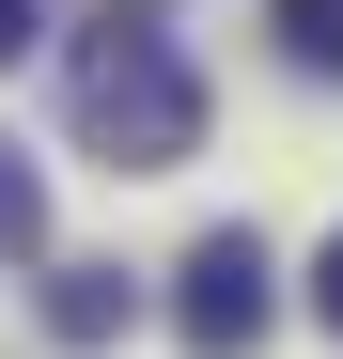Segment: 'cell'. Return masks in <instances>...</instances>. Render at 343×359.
I'll return each mask as SVG.
<instances>
[{
  "label": "cell",
  "mask_w": 343,
  "mask_h": 359,
  "mask_svg": "<svg viewBox=\"0 0 343 359\" xmlns=\"http://www.w3.org/2000/svg\"><path fill=\"white\" fill-rule=\"evenodd\" d=\"M63 109H78V141H94L109 172H172V156H203V79H188V47H172L156 0L78 16V47H63Z\"/></svg>",
  "instance_id": "cell-1"
},
{
  "label": "cell",
  "mask_w": 343,
  "mask_h": 359,
  "mask_svg": "<svg viewBox=\"0 0 343 359\" xmlns=\"http://www.w3.org/2000/svg\"><path fill=\"white\" fill-rule=\"evenodd\" d=\"M265 328H281V250L250 219H218L203 250L172 266V344H188V359H250Z\"/></svg>",
  "instance_id": "cell-2"
},
{
  "label": "cell",
  "mask_w": 343,
  "mask_h": 359,
  "mask_svg": "<svg viewBox=\"0 0 343 359\" xmlns=\"http://www.w3.org/2000/svg\"><path fill=\"white\" fill-rule=\"evenodd\" d=\"M47 328H63V344H109V328H125V266H47Z\"/></svg>",
  "instance_id": "cell-3"
},
{
  "label": "cell",
  "mask_w": 343,
  "mask_h": 359,
  "mask_svg": "<svg viewBox=\"0 0 343 359\" xmlns=\"http://www.w3.org/2000/svg\"><path fill=\"white\" fill-rule=\"evenodd\" d=\"M0 250H47V188L16 172V141H0Z\"/></svg>",
  "instance_id": "cell-4"
},
{
  "label": "cell",
  "mask_w": 343,
  "mask_h": 359,
  "mask_svg": "<svg viewBox=\"0 0 343 359\" xmlns=\"http://www.w3.org/2000/svg\"><path fill=\"white\" fill-rule=\"evenodd\" d=\"M281 47L297 63H343V0H281Z\"/></svg>",
  "instance_id": "cell-5"
},
{
  "label": "cell",
  "mask_w": 343,
  "mask_h": 359,
  "mask_svg": "<svg viewBox=\"0 0 343 359\" xmlns=\"http://www.w3.org/2000/svg\"><path fill=\"white\" fill-rule=\"evenodd\" d=\"M312 328L343 344V234H328V250H312Z\"/></svg>",
  "instance_id": "cell-6"
},
{
  "label": "cell",
  "mask_w": 343,
  "mask_h": 359,
  "mask_svg": "<svg viewBox=\"0 0 343 359\" xmlns=\"http://www.w3.org/2000/svg\"><path fill=\"white\" fill-rule=\"evenodd\" d=\"M31 32H47V0H0V63H31Z\"/></svg>",
  "instance_id": "cell-7"
}]
</instances>
